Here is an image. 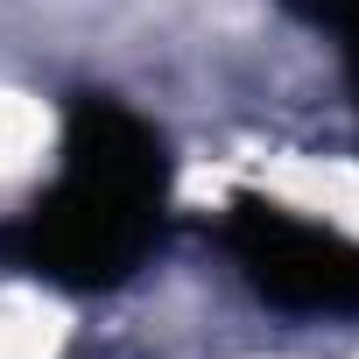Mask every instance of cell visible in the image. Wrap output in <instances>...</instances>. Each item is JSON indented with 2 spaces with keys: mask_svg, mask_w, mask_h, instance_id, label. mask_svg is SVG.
<instances>
[{
  "mask_svg": "<svg viewBox=\"0 0 359 359\" xmlns=\"http://www.w3.org/2000/svg\"><path fill=\"white\" fill-rule=\"evenodd\" d=\"M162 205V134L113 99H78L64 120V176L15 226H0V261L57 289H120L155 254Z\"/></svg>",
  "mask_w": 359,
  "mask_h": 359,
  "instance_id": "obj_1",
  "label": "cell"
},
{
  "mask_svg": "<svg viewBox=\"0 0 359 359\" xmlns=\"http://www.w3.org/2000/svg\"><path fill=\"white\" fill-rule=\"evenodd\" d=\"M289 8L345 43V71H352V92H359V0H289Z\"/></svg>",
  "mask_w": 359,
  "mask_h": 359,
  "instance_id": "obj_3",
  "label": "cell"
},
{
  "mask_svg": "<svg viewBox=\"0 0 359 359\" xmlns=\"http://www.w3.org/2000/svg\"><path fill=\"white\" fill-rule=\"evenodd\" d=\"M226 254L240 261L247 289L296 317H359V247L282 212L240 198L226 219Z\"/></svg>",
  "mask_w": 359,
  "mask_h": 359,
  "instance_id": "obj_2",
  "label": "cell"
}]
</instances>
